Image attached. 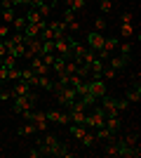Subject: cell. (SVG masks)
Listing matches in <instances>:
<instances>
[{
  "label": "cell",
  "instance_id": "35",
  "mask_svg": "<svg viewBox=\"0 0 141 158\" xmlns=\"http://www.w3.org/2000/svg\"><path fill=\"white\" fill-rule=\"evenodd\" d=\"M26 156H28V158H38V156H40V149H28Z\"/></svg>",
  "mask_w": 141,
  "mask_h": 158
},
{
  "label": "cell",
  "instance_id": "14",
  "mask_svg": "<svg viewBox=\"0 0 141 158\" xmlns=\"http://www.w3.org/2000/svg\"><path fill=\"white\" fill-rule=\"evenodd\" d=\"M31 90H33V87H31V83H26L24 78L14 80V85H12V92H14V97H19V94H28Z\"/></svg>",
  "mask_w": 141,
  "mask_h": 158
},
{
  "label": "cell",
  "instance_id": "16",
  "mask_svg": "<svg viewBox=\"0 0 141 158\" xmlns=\"http://www.w3.org/2000/svg\"><path fill=\"white\" fill-rule=\"evenodd\" d=\"M80 144L85 146V149H94V146L99 144V142H96V135H94V130H87V132H85V135H82Z\"/></svg>",
  "mask_w": 141,
  "mask_h": 158
},
{
  "label": "cell",
  "instance_id": "15",
  "mask_svg": "<svg viewBox=\"0 0 141 158\" xmlns=\"http://www.w3.org/2000/svg\"><path fill=\"white\" fill-rule=\"evenodd\" d=\"M104 127H106L108 132L118 135V132H120V118H118V116H106V120H104Z\"/></svg>",
  "mask_w": 141,
  "mask_h": 158
},
{
  "label": "cell",
  "instance_id": "9",
  "mask_svg": "<svg viewBox=\"0 0 141 158\" xmlns=\"http://www.w3.org/2000/svg\"><path fill=\"white\" fill-rule=\"evenodd\" d=\"M28 120L35 125V132H47L49 130V120H47V116L42 111H31V116H28Z\"/></svg>",
  "mask_w": 141,
  "mask_h": 158
},
{
  "label": "cell",
  "instance_id": "4",
  "mask_svg": "<svg viewBox=\"0 0 141 158\" xmlns=\"http://www.w3.org/2000/svg\"><path fill=\"white\" fill-rule=\"evenodd\" d=\"M54 94H57V102L61 104V109H68L78 99V94L71 85H54Z\"/></svg>",
  "mask_w": 141,
  "mask_h": 158
},
{
  "label": "cell",
  "instance_id": "17",
  "mask_svg": "<svg viewBox=\"0 0 141 158\" xmlns=\"http://www.w3.org/2000/svg\"><path fill=\"white\" fill-rule=\"evenodd\" d=\"M125 99H127L129 104H139V102H141V87H139V83H136V85L132 87V90H127Z\"/></svg>",
  "mask_w": 141,
  "mask_h": 158
},
{
  "label": "cell",
  "instance_id": "29",
  "mask_svg": "<svg viewBox=\"0 0 141 158\" xmlns=\"http://www.w3.org/2000/svg\"><path fill=\"white\" fill-rule=\"evenodd\" d=\"M75 17H78V12H73L71 7H66V10H64V21H66V24H71V21H75Z\"/></svg>",
  "mask_w": 141,
  "mask_h": 158
},
{
  "label": "cell",
  "instance_id": "12",
  "mask_svg": "<svg viewBox=\"0 0 141 158\" xmlns=\"http://www.w3.org/2000/svg\"><path fill=\"white\" fill-rule=\"evenodd\" d=\"M104 33H99V31H92V33H87V43L85 45L89 47V50H94V52H99L101 50V45H104Z\"/></svg>",
  "mask_w": 141,
  "mask_h": 158
},
{
  "label": "cell",
  "instance_id": "7",
  "mask_svg": "<svg viewBox=\"0 0 141 158\" xmlns=\"http://www.w3.org/2000/svg\"><path fill=\"white\" fill-rule=\"evenodd\" d=\"M134 35V14L122 12L120 17V38H132Z\"/></svg>",
  "mask_w": 141,
  "mask_h": 158
},
{
  "label": "cell",
  "instance_id": "37",
  "mask_svg": "<svg viewBox=\"0 0 141 158\" xmlns=\"http://www.w3.org/2000/svg\"><path fill=\"white\" fill-rule=\"evenodd\" d=\"M57 2H64V0H49L47 5H49V7H54V5H57Z\"/></svg>",
  "mask_w": 141,
  "mask_h": 158
},
{
  "label": "cell",
  "instance_id": "1",
  "mask_svg": "<svg viewBox=\"0 0 141 158\" xmlns=\"http://www.w3.org/2000/svg\"><path fill=\"white\" fill-rule=\"evenodd\" d=\"M38 149H40V156H59V158H75V151H71L64 142H61L54 132H42L40 139H38Z\"/></svg>",
  "mask_w": 141,
  "mask_h": 158
},
{
  "label": "cell",
  "instance_id": "39",
  "mask_svg": "<svg viewBox=\"0 0 141 158\" xmlns=\"http://www.w3.org/2000/svg\"><path fill=\"white\" fill-rule=\"evenodd\" d=\"M0 64H2V61H0Z\"/></svg>",
  "mask_w": 141,
  "mask_h": 158
},
{
  "label": "cell",
  "instance_id": "26",
  "mask_svg": "<svg viewBox=\"0 0 141 158\" xmlns=\"http://www.w3.org/2000/svg\"><path fill=\"white\" fill-rule=\"evenodd\" d=\"M115 76H118V71H115V69H111V66H104V71H101V78H104V80H113Z\"/></svg>",
  "mask_w": 141,
  "mask_h": 158
},
{
  "label": "cell",
  "instance_id": "30",
  "mask_svg": "<svg viewBox=\"0 0 141 158\" xmlns=\"http://www.w3.org/2000/svg\"><path fill=\"white\" fill-rule=\"evenodd\" d=\"M19 78H21V69H19V66L10 69V78H7V80H12V83H14V80H19Z\"/></svg>",
  "mask_w": 141,
  "mask_h": 158
},
{
  "label": "cell",
  "instance_id": "31",
  "mask_svg": "<svg viewBox=\"0 0 141 158\" xmlns=\"http://www.w3.org/2000/svg\"><path fill=\"white\" fill-rule=\"evenodd\" d=\"M94 31H99V33L106 31V19H94Z\"/></svg>",
  "mask_w": 141,
  "mask_h": 158
},
{
  "label": "cell",
  "instance_id": "11",
  "mask_svg": "<svg viewBox=\"0 0 141 158\" xmlns=\"http://www.w3.org/2000/svg\"><path fill=\"white\" fill-rule=\"evenodd\" d=\"M28 61H31V64H28V69H31L35 76H49V73H52V69H49V66H47L40 57H33V59H28Z\"/></svg>",
  "mask_w": 141,
  "mask_h": 158
},
{
  "label": "cell",
  "instance_id": "5",
  "mask_svg": "<svg viewBox=\"0 0 141 158\" xmlns=\"http://www.w3.org/2000/svg\"><path fill=\"white\" fill-rule=\"evenodd\" d=\"M87 90L96 102H99L104 94H108V87H106V80L104 78H87Z\"/></svg>",
  "mask_w": 141,
  "mask_h": 158
},
{
  "label": "cell",
  "instance_id": "10",
  "mask_svg": "<svg viewBox=\"0 0 141 158\" xmlns=\"http://www.w3.org/2000/svg\"><path fill=\"white\" fill-rule=\"evenodd\" d=\"M96 104L104 109V113H106V116H118V99H115V97H108V94H104V97H101Z\"/></svg>",
  "mask_w": 141,
  "mask_h": 158
},
{
  "label": "cell",
  "instance_id": "23",
  "mask_svg": "<svg viewBox=\"0 0 141 158\" xmlns=\"http://www.w3.org/2000/svg\"><path fill=\"white\" fill-rule=\"evenodd\" d=\"M17 132H19V137H28V135H33V132H35V125L31 123V120H26L24 125H19Z\"/></svg>",
  "mask_w": 141,
  "mask_h": 158
},
{
  "label": "cell",
  "instance_id": "20",
  "mask_svg": "<svg viewBox=\"0 0 141 158\" xmlns=\"http://www.w3.org/2000/svg\"><path fill=\"white\" fill-rule=\"evenodd\" d=\"M40 21H47V19H42L40 12H38L35 7H31V10L26 12V24H40Z\"/></svg>",
  "mask_w": 141,
  "mask_h": 158
},
{
  "label": "cell",
  "instance_id": "2",
  "mask_svg": "<svg viewBox=\"0 0 141 158\" xmlns=\"http://www.w3.org/2000/svg\"><path fill=\"white\" fill-rule=\"evenodd\" d=\"M35 102H38V94H35V90H31L28 94L12 97V111H14V113H21V116H24V120H28L31 111L35 109Z\"/></svg>",
  "mask_w": 141,
  "mask_h": 158
},
{
  "label": "cell",
  "instance_id": "21",
  "mask_svg": "<svg viewBox=\"0 0 141 158\" xmlns=\"http://www.w3.org/2000/svg\"><path fill=\"white\" fill-rule=\"evenodd\" d=\"M132 40H125V43H118V50H120V57H125V59L129 61V54H132Z\"/></svg>",
  "mask_w": 141,
  "mask_h": 158
},
{
  "label": "cell",
  "instance_id": "13",
  "mask_svg": "<svg viewBox=\"0 0 141 158\" xmlns=\"http://www.w3.org/2000/svg\"><path fill=\"white\" fill-rule=\"evenodd\" d=\"M35 87H40V90H45V92H54V78H52V73H49V76H38Z\"/></svg>",
  "mask_w": 141,
  "mask_h": 158
},
{
  "label": "cell",
  "instance_id": "3",
  "mask_svg": "<svg viewBox=\"0 0 141 158\" xmlns=\"http://www.w3.org/2000/svg\"><path fill=\"white\" fill-rule=\"evenodd\" d=\"M104 120H106L104 109H101L99 104H94L87 111V116H85V127H87V130H99V127H104Z\"/></svg>",
  "mask_w": 141,
  "mask_h": 158
},
{
  "label": "cell",
  "instance_id": "25",
  "mask_svg": "<svg viewBox=\"0 0 141 158\" xmlns=\"http://www.w3.org/2000/svg\"><path fill=\"white\" fill-rule=\"evenodd\" d=\"M35 10L40 12V17H42V19H49V14H52V7L47 5V2H40V5L35 7Z\"/></svg>",
  "mask_w": 141,
  "mask_h": 158
},
{
  "label": "cell",
  "instance_id": "22",
  "mask_svg": "<svg viewBox=\"0 0 141 158\" xmlns=\"http://www.w3.org/2000/svg\"><path fill=\"white\" fill-rule=\"evenodd\" d=\"M64 5H66V7H71L73 12H80V10H85L87 0H64Z\"/></svg>",
  "mask_w": 141,
  "mask_h": 158
},
{
  "label": "cell",
  "instance_id": "6",
  "mask_svg": "<svg viewBox=\"0 0 141 158\" xmlns=\"http://www.w3.org/2000/svg\"><path fill=\"white\" fill-rule=\"evenodd\" d=\"M118 43H120V38H106L104 45H101V50L96 52V57H99L101 61H108L115 54V50H118Z\"/></svg>",
  "mask_w": 141,
  "mask_h": 158
},
{
  "label": "cell",
  "instance_id": "38",
  "mask_svg": "<svg viewBox=\"0 0 141 158\" xmlns=\"http://www.w3.org/2000/svg\"><path fill=\"white\" fill-rule=\"evenodd\" d=\"M0 10H2V5H0Z\"/></svg>",
  "mask_w": 141,
  "mask_h": 158
},
{
  "label": "cell",
  "instance_id": "24",
  "mask_svg": "<svg viewBox=\"0 0 141 158\" xmlns=\"http://www.w3.org/2000/svg\"><path fill=\"white\" fill-rule=\"evenodd\" d=\"M12 28L17 33H21L24 28H26V17H14V21H12Z\"/></svg>",
  "mask_w": 141,
  "mask_h": 158
},
{
  "label": "cell",
  "instance_id": "32",
  "mask_svg": "<svg viewBox=\"0 0 141 158\" xmlns=\"http://www.w3.org/2000/svg\"><path fill=\"white\" fill-rule=\"evenodd\" d=\"M10 35V24H0V40Z\"/></svg>",
  "mask_w": 141,
  "mask_h": 158
},
{
  "label": "cell",
  "instance_id": "36",
  "mask_svg": "<svg viewBox=\"0 0 141 158\" xmlns=\"http://www.w3.org/2000/svg\"><path fill=\"white\" fill-rule=\"evenodd\" d=\"M12 2V7H17V5H24V0H10Z\"/></svg>",
  "mask_w": 141,
  "mask_h": 158
},
{
  "label": "cell",
  "instance_id": "28",
  "mask_svg": "<svg viewBox=\"0 0 141 158\" xmlns=\"http://www.w3.org/2000/svg\"><path fill=\"white\" fill-rule=\"evenodd\" d=\"M14 92H12V87H5V90H0V102H12Z\"/></svg>",
  "mask_w": 141,
  "mask_h": 158
},
{
  "label": "cell",
  "instance_id": "27",
  "mask_svg": "<svg viewBox=\"0 0 141 158\" xmlns=\"http://www.w3.org/2000/svg\"><path fill=\"white\" fill-rule=\"evenodd\" d=\"M99 10H101V14H108L113 10V0H99Z\"/></svg>",
  "mask_w": 141,
  "mask_h": 158
},
{
  "label": "cell",
  "instance_id": "18",
  "mask_svg": "<svg viewBox=\"0 0 141 158\" xmlns=\"http://www.w3.org/2000/svg\"><path fill=\"white\" fill-rule=\"evenodd\" d=\"M108 66H111V69H115V71H120V69H125V66H127V59H125V57H120V54H113V57L108 59Z\"/></svg>",
  "mask_w": 141,
  "mask_h": 158
},
{
  "label": "cell",
  "instance_id": "8",
  "mask_svg": "<svg viewBox=\"0 0 141 158\" xmlns=\"http://www.w3.org/2000/svg\"><path fill=\"white\" fill-rule=\"evenodd\" d=\"M45 116H47L49 123H54V125H68V123H71L66 109H52V111H45Z\"/></svg>",
  "mask_w": 141,
  "mask_h": 158
},
{
  "label": "cell",
  "instance_id": "33",
  "mask_svg": "<svg viewBox=\"0 0 141 158\" xmlns=\"http://www.w3.org/2000/svg\"><path fill=\"white\" fill-rule=\"evenodd\" d=\"M125 109H129V102L122 97V99H118V111H125Z\"/></svg>",
  "mask_w": 141,
  "mask_h": 158
},
{
  "label": "cell",
  "instance_id": "34",
  "mask_svg": "<svg viewBox=\"0 0 141 158\" xmlns=\"http://www.w3.org/2000/svg\"><path fill=\"white\" fill-rule=\"evenodd\" d=\"M40 2H45V0H24V5H28V7H38Z\"/></svg>",
  "mask_w": 141,
  "mask_h": 158
},
{
  "label": "cell",
  "instance_id": "19",
  "mask_svg": "<svg viewBox=\"0 0 141 158\" xmlns=\"http://www.w3.org/2000/svg\"><path fill=\"white\" fill-rule=\"evenodd\" d=\"M14 17H17V10H14V7H5V10H0V19H2V24H12Z\"/></svg>",
  "mask_w": 141,
  "mask_h": 158
}]
</instances>
